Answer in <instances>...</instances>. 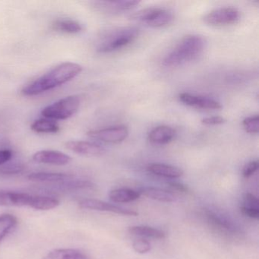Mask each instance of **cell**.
I'll return each mask as SVG.
<instances>
[{"mask_svg": "<svg viewBox=\"0 0 259 259\" xmlns=\"http://www.w3.org/2000/svg\"><path fill=\"white\" fill-rule=\"evenodd\" d=\"M81 71L82 67L77 63H61L24 88L22 93L25 96L40 95L66 84L78 76Z\"/></svg>", "mask_w": 259, "mask_h": 259, "instance_id": "cell-1", "label": "cell"}, {"mask_svg": "<svg viewBox=\"0 0 259 259\" xmlns=\"http://www.w3.org/2000/svg\"><path fill=\"white\" fill-rule=\"evenodd\" d=\"M206 46V40L198 34L185 36L177 46L165 57L163 65L166 67H176L186 64L199 57Z\"/></svg>", "mask_w": 259, "mask_h": 259, "instance_id": "cell-2", "label": "cell"}, {"mask_svg": "<svg viewBox=\"0 0 259 259\" xmlns=\"http://www.w3.org/2000/svg\"><path fill=\"white\" fill-rule=\"evenodd\" d=\"M139 30L135 27L116 28L103 37L98 47L101 54L114 52L131 45L139 37Z\"/></svg>", "mask_w": 259, "mask_h": 259, "instance_id": "cell-3", "label": "cell"}, {"mask_svg": "<svg viewBox=\"0 0 259 259\" xmlns=\"http://www.w3.org/2000/svg\"><path fill=\"white\" fill-rule=\"evenodd\" d=\"M79 97L71 95L59 100L57 102L45 107L42 110V116L52 120H65L78 112L80 107Z\"/></svg>", "mask_w": 259, "mask_h": 259, "instance_id": "cell-4", "label": "cell"}, {"mask_svg": "<svg viewBox=\"0 0 259 259\" xmlns=\"http://www.w3.org/2000/svg\"><path fill=\"white\" fill-rule=\"evenodd\" d=\"M131 18L133 20L143 22L151 28H162L169 25L174 21V15L167 9L152 7L135 13Z\"/></svg>", "mask_w": 259, "mask_h": 259, "instance_id": "cell-5", "label": "cell"}, {"mask_svg": "<svg viewBox=\"0 0 259 259\" xmlns=\"http://www.w3.org/2000/svg\"><path fill=\"white\" fill-rule=\"evenodd\" d=\"M240 19L239 10L232 7H224L209 12L203 21L210 26L224 27L236 24Z\"/></svg>", "mask_w": 259, "mask_h": 259, "instance_id": "cell-6", "label": "cell"}, {"mask_svg": "<svg viewBox=\"0 0 259 259\" xmlns=\"http://www.w3.org/2000/svg\"><path fill=\"white\" fill-rule=\"evenodd\" d=\"M87 135L89 137L104 143L119 144L128 137V130L125 125H114L101 130H91L88 132Z\"/></svg>", "mask_w": 259, "mask_h": 259, "instance_id": "cell-7", "label": "cell"}, {"mask_svg": "<svg viewBox=\"0 0 259 259\" xmlns=\"http://www.w3.org/2000/svg\"><path fill=\"white\" fill-rule=\"evenodd\" d=\"M78 205L83 209L111 212V213L126 215V216H137L139 214V213L135 210L119 207V206L114 205V204H110V203L101 201V200L92 199V198L81 200L78 203Z\"/></svg>", "mask_w": 259, "mask_h": 259, "instance_id": "cell-8", "label": "cell"}, {"mask_svg": "<svg viewBox=\"0 0 259 259\" xmlns=\"http://www.w3.org/2000/svg\"><path fill=\"white\" fill-rule=\"evenodd\" d=\"M66 148L75 154L87 157H100L106 153L105 148L99 144L87 141H70L66 142Z\"/></svg>", "mask_w": 259, "mask_h": 259, "instance_id": "cell-9", "label": "cell"}, {"mask_svg": "<svg viewBox=\"0 0 259 259\" xmlns=\"http://www.w3.org/2000/svg\"><path fill=\"white\" fill-rule=\"evenodd\" d=\"M33 160L39 163L64 166L72 161V157L64 153L53 150H42L33 155Z\"/></svg>", "mask_w": 259, "mask_h": 259, "instance_id": "cell-10", "label": "cell"}, {"mask_svg": "<svg viewBox=\"0 0 259 259\" xmlns=\"http://www.w3.org/2000/svg\"><path fill=\"white\" fill-rule=\"evenodd\" d=\"M179 99L183 104L189 107L205 110H221L222 106L218 101L206 97L198 96L189 93H181L179 95Z\"/></svg>", "mask_w": 259, "mask_h": 259, "instance_id": "cell-11", "label": "cell"}, {"mask_svg": "<svg viewBox=\"0 0 259 259\" xmlns=\"http://www.w3.org/2000/svg\"><path fill=\"white\" fill-rule=\"evenodd\" d=\"M33 195L22 192L0 191V206L31 207Z\"/></svg>", "mask_w": 259, "mask_h": 259, "instance_id": "cell-12", "label": "cell"}, {"mask_svg": "<svg viewBox=\"0 0 259 259\" xmlns=\"http://www.w3.org/2000/svg\"><path fill=\"white\" fill-rule=\"evenodd\" d=\"M176 136V131L168 125H159L153 128L148 134V140L157 145L170 143Z\"/></svg>", "mask_w": 259, "mask_h": 259, "instance_id": "cell-13", "label": "cell"}, {"mask_svg": "<svg viewBox=\"0 0 259 259\" xmlns=\"http://www.w3.org/2000/svg\"><path fill=\"white\" fill-rule=\"evenodd\" d=\"M205 217L207 221L216 228L229 233H234L238 231V228L233 224V221H230L227 217L224 216L222 213L207 210L205 211Z\"/></svg>", "mask_w": 259, "mask_h": 259, "instance_id": "cell-14", "label": "cell"}, {"mask_svg": "<svg viewBox=\"0 0 259 259\" xmlns=\"http://www.w3.org/2000/svg\"><path fill=\"white\" fill-rule=\"evenodd\" d=\"M148 172L158 177L165 178L177 179L180 178L183 175V169L172 165L164 164V163H151L147 167Z\"/></svg>", "mask_w": 259, "mask_h": 259, "instance_id": "cell-15", "label": "cell"}, {"mask_svg": "<svg viewBox=\"0 0 259 259\" xmlns=\"http://www.w3.org/2000/svg\"><path fill=\"white\" fill-rule=\"evenodd\" d=\"M139 4L140 2L138 1H111L97 3L96 7L106 13H120L133 10Z\"/></svg>", "mask_w": 259, "mask_h": 259, "instance_id": "cell-16", "label": "cell"}, {"mask_svg": "<svg viewBox=\"0 0 259 259\" xmlns=\"http://www.w3.org/2000/svg\"><path fill=\"white\" fill-rule=\"evenodd\" d=\"M31 181L40 183H61L73 178V176L60 172H34L28 177Z\"/></svg>", "mask_w": 259, "mask_h": 259, "instance_id": "cell-17", "label": "cell"}, {"mask_svg": "<svg viewBox=\"0 0 259 259\" xmlns=\"http://www.w3.org/2000/svg\"><path fill=\"white\" fill-rule=\"evenodd\" d=\"M139 192L147 198L161 202H174L176 201V196L174 193L160 188L144 187Z\"/></svg>", "mask_w": 259, "mask_h": 259, "instance_id": "cell-18", "label": "cell"}, {"mask_svg": "<svg viewBox=\"0 0 259 259\" xmlns=\"http://www.w3.org/2000/svg\"><path fill=\"white\" fill-rule=\"evenodd\" d=\"M43 259H89V257L80 250L58 248L50 251Z\"/></svg>", "mask_w": 259, "mask_h": 259, "instance_id": "cell-19", "label": "cell"}, {"mask_svg": "<svg viewBox=\"0 0 259 259\" xmlns=\"http://www.w3.org/2000/svg\"><path fill=\"white\" fill-rule=\"evenodd\" d=\"M54 31L66 34H78L82 31V26L79 22L72 19H57L51 26Z\"/></svg>", "mask_w": 259, "mask_h": 259, "instance_id": "cell-20", "label": "cell"}, {"mask_svg": "<svg viewBox=\"0 0 259 259\" xmlns=\"http://www.w3.org/2000/svg\"><path fill=\"white\" fill-rule=\"evenodd\" d=\"M140 192L130 189H113L109 194L112 201L117 203H126L136 201L140 198Z\"/></svg>", "mask_w": 259, "mask_h": 259, "instance_id": "cell-21", "label": "cell"}, {"mask_svg": "<svg viewBox=\"0 0 259 259\" xmlns=\"http://www.w3.org/2000/svg\"><path fill=\"white\" fill-rule=\"evenodd\" d=\"M128 233L133 236H144L154 239H164L166 233L163 230L148 226H133L128 228Z\"/></svg>", "mask_w": 259, "mask_h": 259, "instance_id": "cell-22", "label": "cell"}, {"mask_svg": "<svg viewBox=\"0 0 259 259\" xmlns=\"http://www.w3.org/2000/svg\"><path fill=\"white\" fill-rule=\"evenodd\" d=\"M32 131L37 133H57L60 130V125L52 119L41 118L34 121L31 125Z\"/></svg>", "mask_w": 259, "mask_h": 259, "instance_id": "cell-23", "label": "cell"}, {"mask_svg": "<svg viewBox=\"0 0 259 259\" xmlns=\"http://www.w3.org/2000/svg\"><path fill=\"white\" fill-rule=\"evenodd\" d=\"M59 204L60 201L56 198L41 195H33L31 207L36 210H47L55 208Z\"/></svg>", "mask_w": 259, "mask_h": 259, "instance_id": "cell-24", "label": "cell"}, {"mask_svg": "<svg viewBox=\"0 0 259 259\" xmlns=\"http://www.w3.org/2000/svg\"><path fill=\"white\" fill-rule=\"evenodd\" d=\"M17 218L10 213L0 215V243L17 224Z\"/></svg>", "mask_w": 259, "mask_h": 259, "instance_id": "cell-25", "label": "cell"}, {"mask_svg": "<svg viewBox=\"0 0 259 259\" xmlns=\"http://www.w3.org/2000/svg\"><path fill=\"white\" fill-rule=\"evenodd\" d=\"M242 127L249 134H257L259 130V116L257 115L248 116L242 121Z\"/></svg>", "mask_w": 259, "mask_h": 259, "instance_id": "cell-26", "label": "cell"}, {"mask_svg": "<svg viewBox=\"0 0 259 259\" xmlns=\"http://www.w3.org/2000/svg\"><path fill=\"white\" fill-rule=\"evenodd\" d=\"M133 247L135 251L139 254H145L151 249V243L145 239H136L133 242Z\"/></svg>", "mask_w": 259, "mask_h": 259, "instance_id": "cell-27", "label": "cell"}, {"mask_svg": "<svg viewBox=\"0 0 259 259\" xmlns=\"http://www.w3.org/2000/svg\"><path fill=\"white\" fill-rule=\"evenodd\" d=\"M243 207L248 208L259 209L258 199L251 193H245L243 196Z\"/></svg>", "mask_w": 259, "mask_h": 259, "instance_id": "cell-28", "label": "cell"}, {"mask_svg": "<svg viewBox=\"0 0 259 259\" xmlns=\"http://www.w3.org/2000/svg\"><path fill=\"white\" fill-rule=\"evenodd\" d=\"M259 167V163L257 160H252L249 163H246L242 169V176L245 178L251 177Z\"/></svg>", "mask_w": 259, "mask_h": 259, "instance_id": "cell-29", "label": "cell"}, {"mask_svg": "<svg viewBox=\"0 0 259 259\" xmlns=\"http://www.w3.org/2000/svg\"><path fill=\"white\" fill-rule=\"evenodd\" d=\"M24 167L21 164H10L0 169V172L4 174H16L22 172Z\"/></svg>", "mask_w": 259, "mask_h": 259, "instance_id": "cell-30", "label": "cell"}, {"mask_svg": "<svg viewBox=\"0 0 259 259\" xmlns=\"http://www.w3.org/2000/svg\"><path fill=\"white\" fill-rule=\"evenodd\" d=\"M226 122V119L221 116H213L210 117L204 118L201 120V123L206 125H221Z\"/></svg>", "mask_w": 259, "mask_h": 259, "instance_id": "cell-31", "label": "cell"}, {"mask_svg": "<svg viewBox=\"0 0 259 259\" xmlns=\"http://www.w3.org/2000/svg\"><path fill=\"white\" fill-rule=\"evenodd\" d=\"M168 185H169V187L171 189L177 191V192H180V193L187 194L189 192V188L185 185L182 184V183L170 182V183H168Z\"/></svg>", "mask_w": 259, "mask_h": 259, "instance_id": "cell-32", "label": "cell"}, {"mask_svg": "<svg viewBox=\"0 0 259 259\" xmlns=\"http://www.w3.org/2000/svg\"><path fill=\"white\" fill-rule=\"evenodd\" d=\"M240 210L245 216L250 218L257 219L259 218V209L248 208V207L241 206Z\"/></svg>", "mask_w": 259, "mask_h": 259, "instance_id": "cell-33", "label": "cell"}, {"mask_svg": "<svg viewBox=\"0 0 259 259\" xmlns=\"http://www.w3.org/2000/svg\"><path fill=\"white\" fill-rule=\"evenodd\" d=\"M13 157V151L10 150H0V166L10 161Z\"/></svg>", "mask_w": 259, "mask_h": 259, "instance_id": "cell-34", "label": "cell"}]
</instances>
